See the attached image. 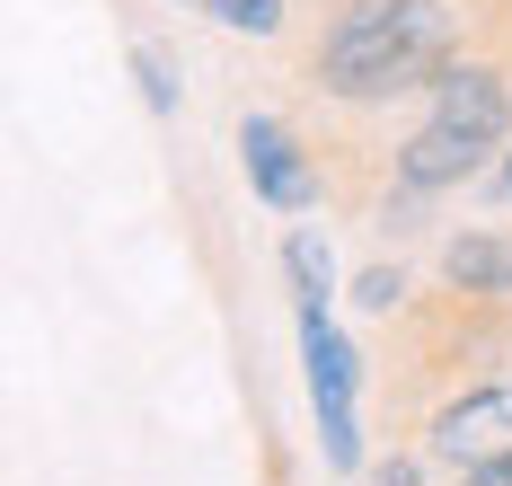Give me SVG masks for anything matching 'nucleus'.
Listing matches in <instances>:
<instances>
[{
	"mask_svg": "<svg viewBox=\"0 0 512 486\" xmlns=\"http://www.w3.org/2000/svg\"><path fill=\"white\" fill-rule=\"evenodd\" d=\"M301 354H309V398H318L327 460L354 469V460H362V433H354V345L327 327V310H301Z\"/></svg>",
	"mask_w": 512,
	"mask_h": 486,
	"instance_id": "3",
	"label": "nucleus"
},
{
	"mask_svg": "<svg viewBox=\"0 0 512 486\" xmlns=\"http://www.w3.org/2000/svg\"><path fill=\"white\" fill-rule=\"evenodd\" d=\"M371 486H415V469H407V460H398V469H380V478H371Z\"/></svg>",
	"mask_w": 512,
	"mask_h": 486,
	"instance_id": "11",
	"label": "nucleus"
},
{
	"mask_svg": "<svg viewBox=\"0 0 512 486\" xmlns=\"http://www.w3.org/2000/svg\"><path fill=\"white\" fill-rule=\"evenodd\" d=\"M283 274H292L301 310H327V283H336V266H327V239H318V230H292V239H283Z\"/></svg>",
	"mask_w": 512,
	"mask_h": 486,
	"instance_id": "7",
	"label": "nucleus"
},
{
	"mask_svg": "<svg viewBox=\"0 0 512 486\" xmlns=\"http://www.w3.org/2000/svg\"><path fill=\"white\" fill-rule=\"evenodd\" d=\"M504 133H512L504 71H486V62H451V71L433 80V115L415 124L398 177H407V186H460V177H477V168L504 151Z\"/></svg>",
	"mask_w": 512,
	"mask_h": 486,
	"instance_id": "2",
	"label": "nucleus"
},
{
	"mask_svg": "<svg viewBox=\"0 0 512 486\" xmlns=\"http://www.w3.org/2000/svg\"><path fill=\"white\" fill-rule=\"evenodd\" d=\"M239 151H248V177H256V195H265L274 213H301L309 195H318V177L301 168V142H292L274 115H248V124H239Z\"/></svg>",
	"mask_w": 512,
	"mask_h": 486,
	"instance_id": "5",
	"label": "nucleus"
},
{
	"mask_svg": "<svg viewBox=\"0 0 512 486\" xmlns=\"http://www.w3.org/2000/svg\"><path fill=\"white\" fill-rule=\"evenodd\" d=\"M133 71H142V98H151V107H159V115L177 107V80H168V62H159V54H151V45H142V54H133Z\"/></svg>",
	"mask_w": 512,
	"mask_h": 486,
	"instance_id": "9",
	"label": "nucleus"
},
{
	"mask_svg": "<svg viewBox=\"0 0 512 486\" xmlns=\"http://www.w3.org/2000/svg\"><path fill=\"white\" fill-rule=\"evenodd\" d=\"M442 274H451L460 292H512V239H495V230H460V239L442 248Z\"/></svg>",
	"mask_w": 512,
	"mask_h": 486,
	"instance_id": "6",
	"label": "nucleus"
},
{
	"mask_svg": "<svg viewBox=\"0 0 512 486\" xmlns=\"http://www.w3.org/2000/svg\"><path fill=\"white\" fill-rule=\"evenodd\" d=\"M354 301H362V310H389V301H398V274H389V266H371V274L354 283Z\"/></svg>",
	"mask_w": 512,
	"mask_h": 486,
	"instance_id": "10",
	"label": "nucleus"
},
{
	"mask_svg": "<svg viewBox=\"0 0 512 486\" xmlns=\"http://www.w3.org/2000/svg\"><path fill=\"white\" fill-rule=\"evenodd\" d=\"M504 195H512V151H504Z\"/></svg>",
	"mask_w": 512,
	"mask_h": 486,
	"instance_id": "12",
	"label": "nucleus"
},
{
	"mask_svg": "<svg viewBox=\"0 0 512 486\" xmlns=\"http://www.w3.org/2000/svg\"><path fill=\"white\" fill-rule=\"evenodd\" d=\"M433 460H451V469H495L512 460V389H477L460 407H442V425H433Z\"/></svg>",
	"mask_w": 512,
	"mask_h": 486,
	"instance_id": "4",
	"label": "nucleus"
},
{
	"mask_svg": "<svg viewBox=\"0 0 512 486\" xmlns=\"http://www.w3.org/2000/svg\"><path fill=\"white\" fill-rule=\"evenodd\" d=\"M442 71H451L442 0H354L318 45V89H336V98H398Z\"/></svg>",
	"mask_w": 512,
	"mask_h": 486,
	"instance_id": "1",
	"label": "nucleus"
},
{
	"mask_svg": "<svg viewBox=\"0 0 512 486\" xmlns=\"http://www.w3.org/2000/svg\"><path fill=\"white\" fill-rule=\"evenodd\" d=\"M221 27H248V36H274L283 27V0H204Z\"/></svg>",
	"mask_w": 512,
	"mask_h": 486,
	"instance_id": "8",
	"label": "nucleus"
}]
</instances>
